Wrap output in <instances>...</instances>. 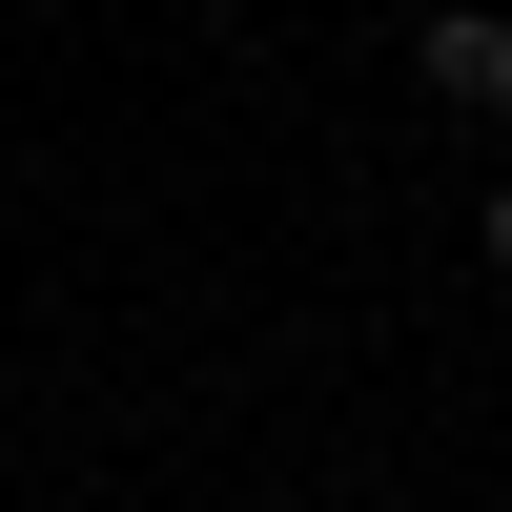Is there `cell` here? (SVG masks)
<instances>
[{
    "label": "cell",
    "instance_id": "6da1fadb",
    "mask_svg": "<svg viewBox=\"0 0 512 512\" xmlns=\"http://www.w3.org/2000/svg\"><path fill=\"white\" fill-rule=\"evenodd\" d=\"M410 82H431L451 123H512V0H431V21H410Z\"/></svg>",
    "mask_w": 512,
    "mask_h": 512
},
{
    "label": "cell",
    "instance_id": "7a4b0ae2",
    "mask_svg": "<svg viewBox=\"0 0 512 512\" xmlns=\"http://www.w3.org/2000/svg\"><path fill=\"white\" fill-rule=\"evenodd\" d=\"M472 246H492V287H512V185H492V205H472Z\"/></svg>",
    "mask_w": 512,
    "mask_h": 512
},
{
    "label": "cell",
    "instance_id": "3957f363",
    "mask_svg": "<svg viewBox=\"0 0 512 512\" xmlns=\"http://www.w3.org/2000/svg\"><path fill=\"white\" fill-rule=\"evenodd\" d=\"M410 21H431V0H410Z\"/></svg>",
    "mask_w": 512,
    "mask_h": 512
}]
</instances>
